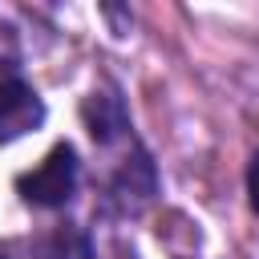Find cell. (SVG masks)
<instances>
[{"mask_svg": "<svg viewBox=\"0 0 259 259\" xmlns=\"http://www.w3.org/2000/svg\"><path fill=\"white\" fill-rule=\"evenodd\" d=\"M45 121V101L36 97V89L20 77L16 65L0 61V142L24 138L28 130H36Z\"/></svg>", "mask_w": 259, "mask_h": 259, "instance_id": "7a4b0ae2", "label": "cell"}, {"mask_svg": "<svg viewBox=\"0 0 259 259\" xmlns=\"http://www.w3.org/2000/svg\"><path fill=\"white\" fill-rule=\"evenodd\" d=\"M0 259H69L65 239H36V243H0Z\"/></svg>", "mask_w": 259, "mask_h": 259, "instance_id": "277c9868", "label": "cell"}, {"mask_svg": "<svg viewBox=\"0 0 259 259\" xmlns=\"http://www.w3.org/2000/svg\"><path fill=\"white\" fill-rule=\"evenodd\" d=\"M85 121H89V134H93L97 142H113L121 130H130L125 109H121V101H117L113 93H93V97L85 101Z\"/></svg>", "mask_w": 259, "mask_h": 259, "instance_id": "3957f363", "label": "cell"}, {"mask_svg": "<svg viewBox=\"0 0 259 259\" xmlns=\"http://www.w3.org/2000/svg\"><path fill=\"white\" fill-rule=\"evenodd\" d=\"M16 190H20V198L28 206H45V210L65 206L73 198V190H77V150L69 142L53 146L49 158L36 170H28V174L16 178Z\"/></svg>", "mask_w": 259, "mask_h": 259, "instance_id": "6da1fadb", "label": "cell"}]
</instances>
